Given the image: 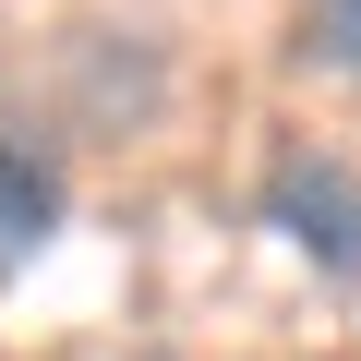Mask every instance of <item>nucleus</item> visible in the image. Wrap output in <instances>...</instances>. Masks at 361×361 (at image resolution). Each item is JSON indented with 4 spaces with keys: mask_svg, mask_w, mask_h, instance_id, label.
Here are the masks:
<instances>
[{
    "mask_svg": "<svg viewBox=\"0 0 361 361\" xmlns=\"http://www.w3.org/2000/svg\"><path fill=\"white\" fill-rule=\"evenodd\" d=\"M265 229L313 277H361V169L337 145H277L265 157Z\"/></svg>",
    "mask_w": 361,
    "mask_h": 361,
    "instance_id": "1",
    "label": "nucleus"
},
{
    "mask_svg": "<svg viewBox=\"0 0 361 361\" xmlns=\"http://www.w3.org/2000/svg\"><path fill=\"white\" fill-rule=\"evenodd\" d=\"M61 217H73V180H61V157H49L25 121H0V277H25V265L61 241Z\"/></svg>",
    "mask_w": 361,
    "mask_h": 361,
    "instance_id": "2",
    "label": "nucleus"
},
{
    "mask_svg": "<svg viewBox=\"0 0 361 361\" xmlns=\"http://www.w3.org/2000/svg\"><path fill=\"white\" fill-rule=\"evenodd\" d=\"M301 49L361 85V0H301Z\"/></svg>",
    "mask_w": 361,
    "mask_h": 361,
    "instance_id": "3",
    "label": "nucleus"
}]
</instances>
